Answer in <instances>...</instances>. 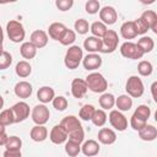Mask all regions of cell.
<instances>
[{"label": "cell", "instance_id": "1", "mask_svg": "<svg viewBox=\"0 0 157 157\" xmlns=\"http://www.w3.org/2000/svg\"><path fill=\"white\" fill-rule=\"evenodd\" d=\"M82 59H83L82 48L78 47V45H71L66 50V54H65V58H64V64L67 69L74 70V69L78 67Z\"/></svg>", "mask_w": 157, "mask_h": 157}, {"label": "cell", "instance_id": "2", "mask_svg": "<svg viewBox=\"0 0 157 157\" xmlns=\"http://www.w3.org/2000/svg\"><path fill=\"white\" fill-rule=\"evenodd\" d=\"M87 88L91 90L94 93H103L108 88V82L104 78V76L99 72H91L86 77Z\"/></svg>", "mask_w": 157, "mask_h": 157}, {"label": "cell", "instance_id": "3", "mask_svg": "<svg viewBox=\"0 0 157 157\" xmlns=\"http://www.w3.org/2000/svg\"><path fill=\"white\" fill-rule=\"evenodd\" d=\"M6 32H7V36H9L10 40L13 42V43L22 42L25 39V36H26V32H25V28H23L22 23L16 21V20H10L7 22Z\"/></svg>", "mask_w": 157, "mask_h": 157}, {"label": "cell", "instance_id": "4", "mask_svg": "<svg viewBox=\"0 0 157 157\" xmlns=\"http://www.w3.org/2000/svg\"><path fill=\"white\" fill-rule=\"evenodd\" d=\"M119 44V37L118 33L113 29H108L105 32V34L102 38V49L101 53L104 54H110L113 52H115V49L118 48Z\"/></svg>", "mask_w": 157, "mask_h": 157}, {"label": "cell", "instance_id": "5", "mask_svg": "<svg viewBox=\"0 0 157 157\" xmlns=\"http://www.w3.org/2000/svg\"><path fill=\"white\" fill-rule=\"evenodd\" d=\"M125 90H126V93L129 97L139 98L144 94V91H145L144 82L139 76H130L126 81Z\"/></svg>", "mask_w": 157, "mask_h": 157}, {"label": "cell", "instance_id": "6", "mask_svg": "<svg viewBox=\"0 0 157 157\" xmlns=\"http://www.w3.org/2000/svg\"><path fill=\"white\" fill-rule=\"evenodd\" d=\"M120 54L126 58V59H131V60H137L141 59L144 56L142 50L137 47L136 43L132 42H125L120 45Z\"/></svg>", "mask_w": 157, "mask_h": 157}, {"label": "cell", "instance_id": "7", "mask_svg": "<svg viewBox=\"0 0 157 157\" xmlns=\"http://www.w3.org/2000/svg\"><path fill=\"white\" fill-rule=\"evenodd\" d=\"M31 117H32V120L36 125H44L49 120L50 112L45 104H37L32 109Z\"/></svg>", "mask_w": 157, "mask_h": 157}, {"label": "cell", "instance_id": "8", "mask_svg": "<svg viewBox=\"0 0 157 157\" xmlns=\"http://www.w3.org/2000/svg\"><path fill=\"white\" fill-rule=\"evenodd\" d=\"M108 118H109L110 125H112L115 130H118V131H124V130L128 128V119H126V117H125L121 112L114 109V110H112V112L109 113V117H108Z\"/></svg>", "mask_w": 157, "mask_h": 157}, {"label": "cell", "instance_id": "9", "mask_svg": "<svg viewBox=\"0 0 157 157\" xmlns=\"http://www.w3.org/2000/svg\"><path fill=\"white\" fill-rule=\"evenodd\" d=\"M15 123H21L29 117V105L26 102H17L11 107Z\"/></svg>", "mask_w": 157, "mask_h": 157}, {"label": "cell", "instance_id": "10", "mask_svg": "<svg viewBox=\"0 0 157 157\" xmlns=\"http://www.w3.org/2000/svg\"><path fill=\"white\" fill-rule=\"evenodd\" d=\"M99 18H101V22L104 23L105 26L108 25H114L118 20V13L115 11L114 7L112 6H104L99 10Z\"/></svg>", "mask_w": 157, "mask_h": 157}, {"label": "cell", "instance_id": "11", "mask_svg": "<svg viewBox=\"0 0 157 157\" xmlns=\"http://www.w3.org/2000/svg\"><path fill=\"white\" fill-rule=\"evenodd\" d=\"M82 65L87 71H94L101 67L102 58L97 53H90L82 59Z\"/></svg>", "mask_w": 157, "mask_h": 157}, {"label": "cell", "instance_id": "12", "mask_svg": "<svg viewBox=\"0 0 157 157\" xmlns=\"http://www.w3.org/2000/svg\"><path fill=\"white\" fill-rule=\"evenodd\" d=\"M49 139L53 144L55 145H61L64 142H66L67 140V132L65 131V129L59 124V125H54L53 129L50 130L49 134Z\"/></svg>", "mask_w": 157, "mask_h": 157}, {"label": "cell", "instance_id": "13", "mask_svg": "<svg viewBox=\"0 0 157 157\" xmlns=\"http://www.w3.org/2000/svg\"><path fill=\"white\" fill-rule=\"evenodd\" d=\"M48 33L43 29H37V31H33L32 34H31V39L29 42L37 48V49H40V48H44L47 44H48Z\"/></svg>", "mask_w": 157, "mask_h": 157}, {"label": "cell", "instance_id": "14", "mask_svg": "<svg viewBox=\"0 0 157 157\" xmlns=\"http://www.w3.org/2000/svg\"><path fill=\"white\" fill-rule=\"evenodd\" d=\"M87 83L82 78H74L71 82V93L75 98H82L87 92Z\"/></svg>", "mask_w": 157, "mask_h": 157}, {"label": "cell", "instance_id": "15", "mask_svg": "<svg viewBox=\"0 0 157 157\" xmlns=\"http://www.w3.org/2000/svg\"><path fill=\"white\" fill-rule=\"evenodd\" d=\"M32 91H33V88H32V85L29 83V82H27V81H20V82H17L16 85H15V87H13V92H15V94L18 97V98H29L31 97V94H32Z\"/></svg>", "mask_w": 157, "mask_h": 157}, {"label": "cell", "instance_id": "16", "mask_svg": "<svg viewBox=\"0 0 157 157\" xmlns=\"http://www.w3.org/2000/svg\"><path fill=\"white\" fill-rule=\"evenodd\" d=\"M60 125L65 129V131L67 134L71 132V131H74V130H76V129L82 128L78 118H76L75 115H66V117H64L61 119V121H60Z\"/></svg>", "mask_w": 157, "mask_h": 157}, {"label": "cell", "instance_id": "17", "mask_svg": "<svg viewBox=\"0 0 157 157\" xmlns=\"http://www.w3.org/2000/svg\"><path fill=\"white\" fill-rule=\"evenodd\" d=\"M98 141L103 145H112L117 141V134L109 128H102L98 131Z\"/></svg>", "mask_w": 157, "mask_h": 157}, {"label": "cell", "instance_id": "18", "mask_svg": "<svg viewBox=\"0 0 157 157\" xmlns=\"http://www.w3.org/2000/svg\"><path fill=\"white\" fill-rule=\"evenodd\" d=\"M140 18L147 25V27L153 33H157V13L153 10H145Z\"/></svg>", "mask_w": 157, "mask_h": 157}, {"label": "cell", "instance_id": "19", "mask_svg": "<svg viewBox=\"0 0 157 157\" xmlns=\"http://www.w3.org/2000/svg\"><path fill=\"white\" fill-rule=\"evenodd\" d=\"M101 147H99V144L96 141V140H87L83 142V145L81 146V151L85 156L87 157H94L98 155Z\"/></svg>", "mask_w": 157, "mask_h": 157}, {"label": "cell", "instance_id": "20", "mask_svg": "<svg viewBox=\"0 0 157 157\" xmlns=\"http://www.w3.org/2000/svg\"><path fill=\"white\" fill-rule=\"evenodd\" d=\"M83 48L88 52V53H97L101 52L102 49V39L97 38V37H87L83 40Z\"/></svg>", "mask_w": 157, "mask_h": 157}, {"label": "cell", "instance_id": "21", "mask_svg": "<svg viewBox=\"0 0 157 157\" xmlns=\"http://www.w3.org/2000/svg\"><path fill=\"white\" fill-rule=\"evenodd\" d=\"M54 97H55V92L49 86H43L37 91V98L39 102H42V104L52 102L54 99Z\"/></svg>", "mask_w": 157, "mask_h": 157}, {"label": "cell", "instance_id": "22", "mask_svg": "<svg viewBox=\"0 0 157 157\" xmlns=\"http://www.w3.org/2000/svg\"><path fill=\"white\" fill-rule=\"evenodd\" d=\"M29 136L36 142H43L48 137V129L44 125H36L31 129Z\"/></svg>", "mask_w": 157, "mask_h": 157}, {"label": "cell", "instance_id": "23", "mask_svg": "<svg viewBox=\"0 0 157 157\" xmlns=\"http://www.w3.org/2000/svg\"><path fill=\"white\" fill-rule=\"evenodd\" d=\"M66 31V26L61 22H54L49 26L48 28V34L52 39L54 40H60L61 36L64 34V32Z\"/></svg>", "mask_w": 157, "mask_h": 157}, {"label": "cell", "instance_id": "24", "mask_svg": "<svg viewBox=\"0 0 157 157\" xmlns=\"http://www.w3.org/2000/svg\"><path fill=\"white\" fill-rule=\"evenodd\" d=\"M115 105L118 108L117 110L128 112L132 107V98L129 97L128 94H120V96H118V98H115Z\"/></svg>", "mask_w": 157, "mask_h": 157}, {"label": "cell", "instance_id": "25", "mask_svg": "<svg viewBox=\"0 0 157 157\" xmlns=\"http://www.w3.org/2000/svg\"><path fill=\"white\" fill-rule=\"evenodd\" d=\"M15 72L18 77L21 78H26L31 75L32 72V66L31 64L27 61V60H21L16 64V67H15Z\"/></svg>", "mask_w": 157, "mask_h": 157}, {"label": "cell", "instance_id": "26", "mask_svg": "<svg viewBox=\"0 0 157 157\" xmlns=\"http://www.w3.org/2000/svg\"><path fill=\"white\" fill-rule=\"evenodd\" d=\"M139 137L144 141H153L157 137V129L153 125L146 124V126L139 131Z\"/></svg>", "mask_w": 157, "mask_h": 157}, {"label": "cell", "instance_id": "27", "mask_svg": "<svg viewBox=\"0 0 157 157\" xmlns=\"http://www.w3.org/2000/svg\"><path fill=\"white\" fill-rule=\"evenodd\" d=\"M20 53L23 59H33L37 55V48L31 42H23L20 47Z\"/></svg>", "mask_w": 157, "mask_h": 157}, {"label": "cell", "instance_id": "28", "mask_svg": "<svg viewBox=\"0 0 157 157\" xmlns=\"http://www.w3.org/2000/svg\"><path fill=\"white\" fill-rule=\"evenodd\" d=\"M120 34L124 39H134L137 34L135 32V27H134V22L132 21H126L121 25L120 27Z\"/></svg>", "mask_w": 157, "mask_h": 157}, {"label": "cell", "instance_id": "29", "mask_svg": "<svg viewBox=\"0 0 157 157\" xmlns=\"http://www.w3.org/2000/svg\"><path fill=\"white\" fill-rule=\"evenodd\" d=\"M136 44H137V47L142 50L144 54L152 52V49L155 48V42H153V39H152L151 37H148V36H142V37L137 40Z\"/></svg>", "mask_w": 157, "mask_h": 157}, {"label": "cell", "instance_id": "30", "mask_svg": "<svg viewBox=\"0 0 157 157\" xmlns=\"http://www.w3.org/2000/svg\"><path fill=\"white\" fill-rule=\"evenodd\" d=\"M99 105L101 108L104 110V109H112L114 105H115V97L112 94V93H103L101 97H99Z\"/></svg>", "mask_w": 157, "mask_h": 157}, {"label": "cell", "instance_id": "31", "mask_svg": "<svg viewBox=\"0 0 157 157\" xmlns=\"http://www.w3.org/2000/svg\"><path fill=\"white\" fill-rule=\"evenodd\" d=\"M90 31L92 33L93 37H97V38H103V36L105 34V32L108 31L107 29V26L104 23H102L101 21H96L93 22L91 26H90Z\"/></svg>", "mask_w": 157, "mask_h": 157}, {"label": "cell", "instance_id": "32", "mask_svg": "<svg viewBox=\"0 0 157 157\" xmlns=\"http://www.w3.org/2000/svg\"><path fill=\"white\" fill-rule=\"evenodd\" d=\"M22 147V140L17 136H9L7 141L5 144V148L7 151H21Z\"/></svg>", "mask_w": 157, "mask_h": 157}, {"label": "cell", "instance_id": "33", "mask_svg": "<svg viewBox=\"0 0 157 157\" xmlns=\"http://www.w3.org/2000/svg\"><path fill=\"white\" fill-rule=\"evenodd\" d=\"M91 120L96 126L101 128L107 123V114H105V112L103 109H96Z\"/></svg>", "mask_w": 157, "mask_h": 157}, {"label": "cell", "instance_id": "34", "mask_svg": "<svg viewBox=\"0 0 157 157\" xmlns=\"http://www.w3.org/2000/svg\"><path fill=\"white\" fill-rule=\"evenodd\" d=\"M13 123H15V119H13V114H12L11 108L4 109L0 112V124L2 126H7V125H11Z\"/></svg>", "mask_w": 157, "mask_h": 157}, {"label": "cell", "instance_id": "35", "mask_svg": "<svg viewBox=\"0 0 157 157\" xmlns=\"http://www.w3.org/2000/svg\"><path fill=\"white\" fill-rule=\"evenodd\" d=\"M65 152L70 157H76L81 152V146L77 142H74L71 140H67L66 144H65Z\"/></svg>", "mask_w": 157, "mask_h": 157}, {"label": "cell", "instance_id": "36", "mask_svg": "<svg viewBox=\"0 0 157 157\" xmlns=\"http://www.w3.org/2000/svg\"><path fill=\"white\" fill-rule=\"evenodd\" d=\"M94 110H96V108H94L92 104H85V105H82V108L80 109L78 115H80V118H81L82 120L88 121V120L92 119Z\"/></svg>", "mask_w": 157, "mask_h": 157}, {"label": "cell", "instance_id": "37", "mask_svg": "<svg viewBox=\"0 0 157 157\" xmlns=\"http://www.w3.org/2000/svg\"><path fill=\"white\" fill-rule=\"evenodd\" d=\"M137 71L141 76H150L153 71V66L150 61L147 60H141L137 65Z\"/></svg>", "mask_w": 157, "mask_h": 157}, {"label": "cell", "instance_id": "38", "mask_svg": "<svg viewBox=\"0 0 157 157\" xmlns=\"http://www.w3.org/2000/svg\"><path fill=\"white\" fill-rule=\"evenodd\" d=\"M75 40H76V33H75L72 29L66 28V31L64 32V34L61 36V38H60L59 42H60L63 45H71Z\"/></svg>", "mask_w": 157, "mask_h": 157}, {"label": "cell", "instance_id": "39", "mask_svg": "<svg viewBox=\"0 0 157 157\" xmlns=\"http://www.w3.org/2000/svg\"><path fill=\"white\" fill-rule=\"evenodd\" d=\"M74 27H75V31H76L78 34H86V33H88V31H90V25H88L87 20H85V18H78V20H76Z\"/></svg>", "mask_w": 157, "mask_h": 157}, {"label": "cell", "instance_id": "40", "mask_svg": "<svg viewBox=\"0 0 157 157\" xmlns=\"http://www.w3.org/2000/svg\"><path fill=\"white\" fill-rule=\"evenodd\" d=\"M134 114H135L136 117H139L140 119L147 121L148 118H150V115H151V109H150L147 105H145V104H140V105H137V108L135 109Z\"/></svg>", "mask_w": 157, "mask_h": 157}, {"label": "cell", "instance_id": "41", "mask_svg": "<svg viewBox=\"0 0 157 157\" xmlns=\"http://www.w3.org/2000/svg\"><path fill=\"white\" fill-rule=\"evenodd\" d=\"M53 102V107L59 110V112H63L67 108V99L64 97V96H58V97H54V99L52 101Z\"/></svg>", "mask_w": 157, "mask_h": 157}, {"label": "cell", "instance_id": "42", "mask_svg": "<svg viewBox=\"0 0 157 157\" xmlns=\"http://www.w3.org/2000/svg\"><path fill=\"white\" fill-rule=\"evenodd\" d=\"M67 139L74 141V142H77V144H81L83 140H85V132H83V129L80 128V129H76L71 132L67 134Z\"/></svg>", "mask_w": 157, "mask_h": 157}, {"label": "cell", "instance_id": "43", "mask_svg": "<svg viewBox=\"0 0 157 157\" xmlns=\"http://www.w3.org/2000/svg\"><path fill=\"white\" fill-rule=\"evenodd\" d=\"M85 9H86V12L90 13V15H94L97 12H99L101 10V4L99 1L97 0H88L85 5Z\"/></svg>", "mask_w": 157, "mask_h": 157}, {"label": "cell", "instance_id": "44", "mask_svg": "<svg viewBox=\"0 0 157 157\" xmlns=\"http://www.w3.org/2000/svg\"><path fill=\"white\" fill-rule=\"evenodd\" d=\"M146 124H147V121H145V120L140 119V118H139V117H136L135 114H132V115H131L130 125H131V128H132L134 130L140 131L141 129H144V128L146 126Z\"/></svg>", "mask_w": 157, "mask_h": 157}, {"label": "cell", "instance_id": "45", "mask_svg": "<svg viewBox=\"0 0 157 157\" xmlns=\"http://www.w3.org/2000/svg\"><path fill=\"white\" fill-rule=\"evenodd\" d=\"M12 63V56L9 52H5L0 55V70H6L7 67H10Z\"/></svg>", "mask_w": 157, "mask_h": 157}, {"label": "cell", "instance_id": "46", "mask_svg": "<svg viewBox=\"0 0 157 157\" xmlns=\"http://www.w3.org/2000/svg\"><path fill=\"white\" fill-rule=\"evenodd\" d=\"M134 22V27H135V32H136V34H145V33H147V31L150 29L148 27H147V25L139 17V18H136L135 21H132Z\"/></svg>", "mask_w": 157, "mask_h": 157}, {"label": "cell", "instance_id": "47", "mask_svg": "<svg viewBox=\"0 0 157 157\" xmlns=\"http://www.w3.org/2000/svg\"><path fill=\"white\" fill-rule=\"evenodd\" d=\"M55 5L60 11H67V10H70L72 7L74 1L72 0H56Z\"/></svg>", "mask_w": 157, "mask_h": 157}, {"label": "cell", "instance_id": "48", "mask_svg": "<svg viewBox=\"0 0 157 157\" xmlns=\"http://www.w3.org/2000/svg\"><path fill=\"white\" fill-rule=\"evenodd\" d=\"M2 157H21V151H7V150H5Z\"/></svg>", "mask_w": 157, "mask_h": 157}, {"label": "cell", "instance_id": "49", "mask_svg": "<svg viewBox=\"0 0 157 157\" xmlns=\"http://www.w3.org/2000/svg\"><path fill=\"white\" fill-rule=\"evenodd\" d=\"M7 135H6V132H1L0 134V146H5V144H6V141H7Z\"/></svg>", "mask_w": 157, "mask_h": 157}, {"label": "cell", "instance_id": "50", "mask_svg": "<svg viewBox=\"0 0 157 157\" xmlns=\"http://www.w3.org/2000/svg\"><path fill=\"white\" fill-rule=\"evenodd\" d=\"M156 86H157V82H153V83H152V86H151V91H152V97H153V99H155V101H157V98H156V93H155Z\"/></svg>", "mask_w": 157, "mask_h": 157}, {"label": "cell", "instance_id": "51", "mask_svg": "<svg viewBox=\"0 0 157 157\" xmlns=\"http://www.w3.org/2000/svg\"><path fill=\"white\" fill-rule=\"evenodd\" d=\"M2 40H4V32H2V28L0 26V44H2Z\"/></svg>", "mask_w": 157, "mask_h": 157}, {"label": "cell", "instance_id": "52", "mask_svg": "<svg viewBox=\"0 0 157 157\" xmlns=\"http://www.w3.org/2000/svg\"><path fill=\"white\" fill-rule=\"evenodd\" d=\"M4 107V98L0 96V110H1V108Z\"/></svg>", "mask_w": 157, "mask_h": 157}, {"label": "cell", "instance_id": "53", "mask_svg": "<svg viewBox=\"0 0 157 157\" xmlns=\"http://www.w3.org/2000/svg\"><path fill=\"white\" fill-rule=\"evenodd\" d=\"M1 132H5V126H2L1 124H0V134Z\"/></svg>", "mask_w": 157, "mask_h": 157}, {"label": "cell", "instance_id": "54", "mask_svg": "<svg viewBox=\"0 0 157 157\" xmlns=\"http://www.w3.org/2000/svg\"><path fill=\"white\" fill-rule=\"evenodd\" d=\"M4 53V48H2V44H0V55Z\"/></svg>", "mask_w": 157, "mask_h": 157}]
</instances>
